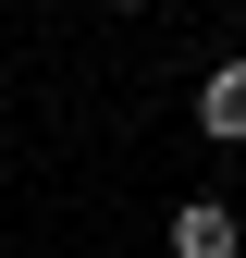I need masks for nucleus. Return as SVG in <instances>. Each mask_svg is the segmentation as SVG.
<instances>
[{
  "mask_svg": "<svg viewBox=\"0 0 246 258\" xmlns=\"http://www.w3.org/2000/svg\"><path fill=\"white\" fill-rule=\"evenodd\" d=\"M197 136H209V148H246V49L197 74Z\"/></svg>",
  "mask_w": 246,
  "mask_h": 258,
  "instance_id": "f257e3e1",
  "label": "nucleus"
},
{
  "mask_svg": "<svg viewBox=\"0 0 246 258\" xmlns=\"http://www.w3.org/2000/svg\"><path fill=\"white\" fill-rule=\"evenodd\" d=\"M172 258H246V221H234L222 197H184V209H172Z\"/></svg>",
  "mask_w": 246,
  "mask_h": 258,
  "instance_id": "f03ea898",
  "label": "nucleus"
},
{
  "mask_svg": "<svg viewBox=\"0 0 246 258\" xmlns=\"http://www.w3.org/2000/svg\"><path fill=\"white\" fill-rule=\"evenodd\" d=\"M111 13H148V0H111Z\"/></svg>",
  "mask_w": 246,
  "mask_h": 258,
  "instance_id": "7ed1b4c3",
  "label": "nucleus"
}]
</instances>
